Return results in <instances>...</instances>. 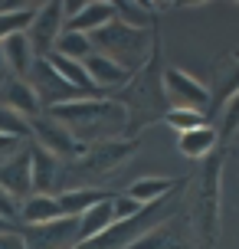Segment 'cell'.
I'll return each mask as SVG.
<instances>
[{
	"mask_svg": "<svg viewBox=\"0 0 239 249\" xmlns=\"http://www.w3.org/2000/svg\"><path fill=\"white\" fill-rule=\"evenodd\" d=\"M144 210H148V207H141L138 200H131L128 194H115V216H118V223L135 220V216H141Z\"/></svg>",
	"mask_w": 239,
	"mask_h": 249,
	"instance_id": "cell-27",
	"label": "cell"
},
{
	"mask_svg": "<svg viewBox=\"0 0 239 249\" xmlns=\"http://www.w3.org/2000/svg\"><path fill=\"white\" fill-rule=\"evenodd\" d=\"M66 213L59 207V197L56 194H33V197L23 200L20 207V223L23 226H43V223H56L63 220Z\"/></svg>",
	"mask_w": 239,
	"mask_h": 249,
	"instance_id": "cell-14",
	"label": "cell"
},
{
	"mask_svg": "<svg viewBox=\"0 0 239 249\" xmlns=\"http://www.w3.org/2000/svg\"><path fill=\"white\" fill-rule=\"evenodd\" d=\"M85 69H88V75H92V82L99 86V92H105V89H125L128 82L135 79L125 66H118L115 59L102 56V53H92V56H88Z\"/></svg>",
	"mask_w": 239,
	"mask_h": 249,
	"instance_id": "cell-13",
	"label": "cell"
},
{
	"mask_svg": "<svg viewBox=\"0 0 239 249\" xmlns=\"http://www.w3.org/2000/svg\"><path fill=\"white\" fill-rule=\"evenodd\" d=\"M161 82H164V99H167L171 108H190V112L206 115V108H210V89L203 82H197L190 72H184V69H164Z\"/></svg>",
	"mask_w": 239,
	"mask_h": 249,
	"instance_id": "cell-6",
	"label": "cell"
},
{
	"mask_svg": "<svg viewBox=\"0 0 239 249\" xmlns=\"http://www.w3.org/2000/svg\"><path fill=\"white\" fill-rule=\"evenodd\" d=\"M3 105H10L13 112H20L23 118H39L43 115V105H39V99H36V92H33V86L26 82V79H7L3 82Z\"/></svg>",
	"mask_w": 239,
	"mask_h": 249,
	"instance_id": "cell-15",
	"label": "cell"
},
{
	"mask_svg": "<svg viewBox=\"0 0 239 249\" xmlns=\"http://www.w3.org/2000/svg\"><path fill=\"white\" fill-rule=\"evenodd\" d=\"M0 249H26V243H23V236L20 233H0Z\"/></svg>",
	"mask_w": 239,
	"mask_h": 249,
	"instance_id": "cell-31",
	"label": "cell"
},
{
	"mask_svg": "<svg viewBox=\"0 0 239 249\" xmlns=\"http://www.w3.org/2000/svg\"><path fill=\"white\" fill-rule=\"evenodd\" d=\"M36 7H10V10H0V43H7L10 36H17V33H26L30 26H33V20H36Z\"/></svg>",
	"mask_w": 239,
	"mask_h": 249,
	"instance_id": "cell-22",
	"label": "cell"
},
{
	"mask_svg": "<svg viewBox=\"0 0 239 249\" xmlns=\"http://www.w3.org/2000/svg\"><path fill=\"white\" fill-rule=\"evenodd\" d=\"M56 197H59V207H63L66 216L79 220L85 210H92L95 203H102V200H108L112 194H102V190H95V187H76V190H63V194H56Z\"/></svg>",
	"mask_w": 239,
	"mask_h": 249,
	"instance_id": "cell-19",
	"label": "cell"
},
{
	"mask_svg": "<svg viewBox=\"0 0 239 249\" xmlns=\"http://www.w3.org/2000/svg\"><path fill=\"white\" fill-rule=\"evenodd\" d=\"M26 82L33 86V92H36L39 105H43V112H52V108H59V105H69V102L85 99L82 92H76V89L69 86L63 75L52 69V62H50V59H36L33 72L26 75Z\"/></svg>",
	"mask_w": 239,
	"mask_h": 249,
	"instance_id": "cell-5",
	"label": "cell"
},
{
	"mask_svg": "<svg viewBox=\"0 0 239 249\" xmlns=\"http://www.w3.org/2000/svg\"><path fill=\"white\" fill-rule=\"evenodd\" d=\"M118 20V7L115 3H102V0H88L85 7L66 23V30L69 33H85V36H92V33H99V30H105L108 23H115Z\"/></svg>",
	"mask_w": 239,
	"mask_h": 249,
	"instance_id": "cell-12",
	"label": "cell"
},
{
	"mask_svg": "<svg viewBox=\"0 0 239 249\" xmlns=\"http://www.w3.org/2000/svg\"><path fill=\"white\" fill-rule=\"evenodd\" d=\"M128 249H193L190 233L177 216H167L164 223H157L151 233H144L138 243H131Z\"/></svg>",
	"mask_w": 239,
	"mask_h": 249,
	"instance_id": "cell-11",
	"label": "cell"
},
{
	"mask_svg": "<svg viewBox=\"0 0 239 249\" xmlns=\"http://www.w3.org/2000/svg\"><path fill=\"white\" fill-rule=\"evenodd\" d=\"M174 190V180L171 177H141L128 187V197L138 200L141 207H151V203H161L167 194Z\"/></svg>",
	"mask_w": 239,
	"mask_h": 249,
	"instance_id": "cell-21",
	"label": "cell"
},
{
	"mask_svg": "<svg viewBox=\"0 0 239 249\" xmlns=\"http://www.w3.org/2000/svg\"><path fill=\"white\" fill-rule=\"evenodd\" d=\"M92 46H95V53L115 59L118 66H125L128 72L135 75L141 66L151 62L154 36H151V30H135V26L115 20V23H108L105 30L92 33Z\"/></svg>",
	"mask_w": 239,
	"mask_h": 249,
	"instance_id": "cell-2",
	"label": "cell"
},
{
	"mask_svg": "<svg viewBox=\"0 0 239 249\" xmlns=\"http://www.w3.org/2000/svg\"><path fill=\"white\" fill-rule=\"evenodd\" d=\"M66 33V10L59 0H52V3H39L36 10V20L33 26L26 30V36L33 43V53H36L39 59H50L52 53H56V43L59 36Z\"/></svg>",
	"mask_w": 239,
	"mask_h": 249,
	"instance_id": "cell-7",
	"label": "cell"
},
{
	"mask_svg": "<svg viewBox=\"0 0 239 249\" xmlns=\"http://www.w3.org/2000/svg\"><path fill=\"white\" fill-rule=\"evenodd\" d=\"M50 115L56 122H63L85 148L102 144V141H118L131 124V115L118 99H79L52 108Z\"/></svg>",
	"mask_w": 239,
	"mask_h": 249,
	"instance_id": "cell-1",
	"label": "cell"
},
{
	"mask_svg": "<svg viewBox=\"0 0 239 249\" xmlns=\"http://www.w3.org/2000/svg\"><path fill=\"white\" fill-rule=\"evenodd\" d=\"M10 230H13V226H7L3 220H0V233H10Z\"/></svg>",
	"mask_w": 239,
	"mask_h": 249,
	"instance_id": "cell-33",
	"label": "cell"
},
{
	"mask_svg": "<svg viewBox=\"0 0 239 249\" xmlns=\"http://www.w3.org/2000/svg\"><path fill=\"white\" fill-rule=\"evenodd\" d=\"M164 122L171 124L177 135H184V131H193V128L210 124L203 112H190V108H167V112H164Z\"/></svg>",
	"mask_w": 239,
	"mask_h": 249,
	"instance_id": "cell-26",
	"label": "cell"
},
{
	"mask_svg": "<svg viewBox=\"0 0 239 249\" xmlns=\"http://www.w3.org/2000/svg\"><path fill=\"white\" fill-rule=\"evenodd\" d=\"M20 207H23V203L0 187V220H3L7 226H17V223H20Z\"/></svg>",
	"mask_w": 239,
	"mask_h": 249,
	"instance_id": "cell-28",
	"label": "cell"
},
{
	"mask_svg": "<svg viewBox=\"0 0 239 249\" xmlns=\"http://www.w3.org/2000/svg\"><path fill=\"white\" fill-rule=\"evenodd\" d=\"M30 158H33V194H50V187L59 177V164L50 151L30 144Z\"/></svg>",
	"mask_w": 239,
	"mask_h": 249,
	"instance_id": "cell-20",
	"label": "cell"
},
{
	"mask_svg": "<svg viewBox=\"0 0 239 249\" xmlns=\"http://www.w3.org/2000/svg\"><path fill=\"white\" fill-rule=\"evenodd\" d=\"M216 144H220V131H216L213 124H203V128H193V131L177 135V148H180V154H184V158H193V161L210 158Z\"/></svg>",
	"mask_w": 239,
	"mask_h": 249,
	"instance_id": "cell-18",
	"label": "cell"
},
{
	"mask_svg": "<svg viewBox=\"0 0 239 249\" xmlns=\"http://www.w3.org/2000/svg\"><path fill=\"white\" fill-rule=\"evenodd\" d=\"M10 79V66H7V56H3V46H0V86Z\"/></svg>",
	"mask_w": 239,
	"mask_h": 249,
	"instance_id": "cell-32",
	"label": "cell"
},
{
	"mask_svg": "<svg viewBox=\"0 0 239 249\" xmlns=\"http://www.w3.org/2000/svg\"><path fill=\"white\" fill-rule=\"evenodd\" d=\"M118 7V20L121 23H128V26H135V30H151L154 26V17H151V7L148 3H115Z\"/></svg>",
	"mask_w": 239,
	"mask_h": 249,
	"instance_id": "cell-25",
	"label": "cell"
},
{
	"mask_svg": "<svg viewBox=\"0 0 239 249\" xmlns=\"http://www.w3.org/2000/svg\"><path fill=\"white\" fill-rule=\"evenodd\" d=\"M20 148H23V141H17V138L0 135V161H7V158H13V154H17Z\"/></svg>",
	"mask_w": 239,
	"mask_h": 249,
	"instance_id": "cell-30",
	"label": "cell"
},
{
	"mask_svg": "<svg viewBox=\"0 0 239 249\" xmlns=\"http://www.w3.org/2000/svg\"><path fill=\"white\" fill-rule=\"evenodd\" d=\"M23 243L26 249H76L79 239V220L63 216L56 223H43V226H23Z\"/></svg>",
	"mask_w": 239,
	"mask_h": 249,
	"instance_id": "cell-8",
	"label": "cell"
},
{
	"mask_svg": "<svg viewBox=\"0 0 239 249\" xmlns=\"http://www.w3.org/2000/svg\"><path fill=\"white\" fill-rule=\"evenodd\" d=\"M30 128H33V144L43 148V151H50L52 158H72V161H76V158H85L88 148L63 122H56L50 112H43L39 118H33Z\"/></svg>",
	"mask_w": 239,
	"mask_h": 249,
	"instance_id": "cell-4",
	"label": "cell"
},
{
	"mask_svg": "<svg viewBox=\"0 0 239 249\" xmlns=\"http://www.w3.org/2000/svg\"><path fill=\"white\" fill-rule=\"evenodd\" d=\"M0 135L17 138V141H26V138H33L30 118H23L20 112H13L10 105H3V102H0Z\"/></svg>",
	"mask_w": 239,
	"mask_h": 249,
	"instance_id": "cell-24",
	"label": "cell"
},
{
	"mask_svg": "<svg viewBox=\"0 0 239 249\" xmlns=\"http://www.w3.org/2000/svg\"><path fill=\"white\" fill-rule=\"evenodd\" d=\"M236 59H239V50H236Z\"/></svg>",
	"mask_w": 239,
	"mask_h": 249,
	"instance_id": "cell-34",
	"label": "cell"
},
{
	"mask_svg": "<svg viewBox=\"0 0 239 249\" xmlns=\"http://www.w3.org/2000/svg\"><path fill=\"white\" fill-rule=\"evenodd\" d=\"M56 53L66 56V59L85 62L88 56L95 53V46H92V36H85V33H69V30H66L63 36H59V43H56Z\"/></svg>",
	"mask_w": 239,
	"mask_h": 249,
	"instance_id": "cell-23",
	"label": "cell"
},
{
	"mask_svg": "<svg viewBox=\"0 0 239 249\" xmlns=\"http://www.w3.org/2000/svg\"><path fill=\"white\" fill-rule=\"evenodd\" d=\"M220 154L206 158V171L200 174V190H197V233L206 246H213L220 236Z\"/></svg>",
	"mask_w": 239,
	"mask_h": 249,
	"instance_id": "cell-3",
	"label": "cell"
},
{
	"mask_svg": "<svg viewBox=\"0 0 239 249\" xmlns=\"http://www.w3.org/2000/svg\"><path fill=\"white\" fill-rule=\"evenodd\" d=\"M0 187L13 194V197L23 203L26 197H33V158H30V148H20L13 158L0 161Z\"/></svg>",
	"mask_w": 239,
	"mask_h": 249,
	"instance_id": "cell-9",
	"label": "cell"
},
{
	"mask_svg": "<svg viewBox=\"0 0 239 249\" xmlns=\"http://www.w3.org/2000/svg\"><path fill=\"white\" fill-rule=\"evenodd\" d=\"M3 46V56H7V66H10V75L13 79H26V75L33 72V66H36V53H33V43L26 33H17L10 36L7 43H0Z\"/></svg>",
	"mask_w": 239,
	"mask_h": 249,
	"instance_id": "cell-17",
	"label": "cell"
},
{
	"mask_svg": "<svg viewBox=\"0 0 239 249\" xmlns=\"http://www.w3.org/2000/svg\"><path fill=\"white\" fill-rule=\"evenodd\" d=\"M115 223H118V216H115V194H112L108 200L95 203L92 210H85L82 216H79V239H82V243H88V239L108 233Z\"/></svg>",
	"mask_w": 239,
	"mask_h": 249,
	"instance_id": "cell-16",
	"label": "cell"
},
{
	"mask_svg": "<svg viewBox=\"0 0 239 249\" xmlns=\"http://www.w3.org/2000/svg\"><path fill=\"white\" fill-rule=\"evenodd\" d=\"M138 148V141H125V138H118V141H102V144H92L85 151V158H82V167L92 171V174H105V171H112L118 164H125L131 154Z\"/></svg>",
	"mask_w": 239,
	"mask_h": 249,
	"instance_id": "cell-10",
	"label": "cell"
},
{
	"mask_svg": "<svg viewBox=\"0 0 239 249\" xmlns=\"http://www.w3.org/2000/svg\"><path fill=\"white\" fill-rule=\"evenodd\" d=\"M239 131V92L229 99V105H226V115H223V135L220 138H233Z\"/></svg>",
	"mask_w": 239,
	"mask_h": 249,
	"instance_id": "cell-29",
	"label": "cell"
}]
</instances>
